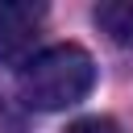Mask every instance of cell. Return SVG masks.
<instances>
[{"label":"cell","instance_id":"1","mask_svg":"<svg viewBox=\"0 0 133 133\" xmlns=\"http://www.w3.org/2000/svg\"><path fill=\"white\" fill-rule=\"evenodd\" d=\"M96 83V62L83 46L66 42V46H50L42 54H33L21 66V104L37 108V112H58L79 104Z\"/></svg>","mask_w":133,"mask_h":133},{"label":"cell","instance_id":"2","mask_svg":"<svg viewBox=\"0 0 133 133\" xmlns=\"http://www.w3.org/2000/svg\"><path fill=\"white\" fill-rule=\"evenodd\" d=\"M46 8L29 0H8L0 4V62L4 66H25L33 58V46L42 37Z\"/></svg>","mask_w":133,"mask_h":133},{"label":"cell","instance_id":"3","mask_svg":"<svg viewBox=\"0 0 133 133\" xmlns=\"http://www.w3.org/2000/svg\"><path fill=\"white\" fill-rule=\"evenodd\" d=\"M96 25L116 42V46H133V0H108L96 4Z\"/></svg>","mask_w":133,"mask_h":133},{"label":"cell","instance_id":"4","mask_svg":"<svg viewBox=\"0 0 133 133\" xmlns=\"http://www.w3.org/2000/svg\"><path fill=\"white\" fill-rule=\"evenodd\" d=\"M66 133H125L112 116H79L66 125Z\"/></svg>","mask_w":133,"mask_h":133}]
</instances>
